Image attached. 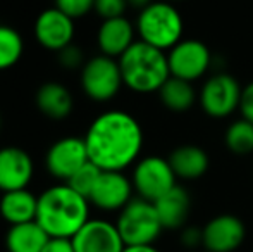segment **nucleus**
Wrapping results in <instances>:
<instances>
[{
	"label": "nucleus",
	"mask_w": 253,
	"mask_h": 252,
	"mask_svg": "<svg viewBox=\"0 0 253 252\" xmlns=\"http://www.w3.org/2000/svg\"><path fill=\"white\" fill-rule=\"evenodd\" d=\"M203 232V249L207 252H234L245 242V223L234 214H219L212 218Z\"/></svg>",
	"instance_id": "11"
},
{
	"label": "nucleus",
	"mask_w": 253,
	"mask_h": 252,
	"mask_svg": "<svg viewBox=\"0 0 253 252\" xmlns=\"http://www.w3.org/2000/svg\"><path fill=\"white\" fill-rule=\"evenodd\" d=\"M164 230H181L188 221L191 199L183 187L176 185L166 195L153 202Z\"/></svg>",
	"instance_id": "17"
},
{
	"label": "nucleus",
	"mask_w": 253,
	"mask_h": 252,
	"mask_svg": "<svg viewBox=\"0 0 253 252\" xmlns=\"http://www.w3.org/2000/svg\"><path fill=\"white\" fill-rule=\"evenodd\" d=\"M57 59H59V64L66 69H78V67H83L84 61H83V50L78 49L76 45L71 44L69 47L62 49L60 52H57Z\"/></svg>",
	"instance_id": "28"
},
{
	"label": "nucleus",
	"mask_w": 253,
	"mask_h": 252,
	"mask_svg": "<svg viewBox=\"0 0 253 252\" xmlns=\"http://www.w3.org/2000/svg\"><path fill=\"white\" fill-rule=\"evenodd\" d=\"M167 2H172L174 3V2H183V0H167Z\"/></svg>",
	"instance_id": "34"
},
{
	"label": "nucleus",
	"mask_w": 253,
	"mask_h": 252,
	"mask_svg": "<svg viewBox=\"0 0 253 252\" xmlns=\"http://www.w3.org/2000/svg\"><path fill=\"white\" fill-rule=\"evenodd\" d=\"M90 219V201L67 183L53 185L38 195L37 223L50 239H73Z\"/></svg>",
	"instance_id": "2"
},
{
	"label": "nucleus",
	"mask_w": 253,
	"mask_h": 252,
	"mask_svg": "<svg viewBox=\"0 0 253 252\" xmlns=\"http://www.w3.org/2000/svg\"><path fill=\"white\" fill-rule=\"evenodd\" d=\"M226 145L233 154L248 155L253 152V123L238 119L226 131Z\"/></svg>",
	"instance_id": "24"
},
{
	"label": "nucleus",
	"mask_w": 253,
	"mask_h": 252,
	"mask_svg": "<svg viewBox=\"0 0 253 252\" xmlns=\"http://www.w3.org/2000/svg\"><path fill=\"white\" fill-rule=\"evenodd\" d=\"M133 182L123 171H102L88 201L100 211H121L133 201Z\"/></svg>",
	"instance_id": "13"
},
{
	"label": "nucleus",
	"mask_w": 253,
	"mask_h": 252,
	"mask_svg": "<svg viewBox=\"0 0 253 252\" xmlns=\"http://www.w3.org/2000/svg\"><path fill=\"white\" fill-rule=\"evenodd\" d=\"M48 240V233L35 219L10 226L5 235V247L9 252H42Z\"/></svg>",
	"instance_id": "21"
},
{
	"label": "nucleus",
	"mask_w": 253,
	"mask_h": 252,
	"mask_svg": "<svg viewBox=\"0 0 253 252\" xmlns=\"http://www.w3.org/2000/svg\"><path fill=\"white\" fill-rule=\"evenodd\" d=\"M159 97L164 107L169 111L186 112L193 107L195 101H197V92H195L191 81L170 76L159 90Z\"/></svg>",
	"instance_id": "22"
},
{
	"label": "nucleus",
	"mask_w": 253,
	"mask_h": 252,
	"mask_svg": "<svg viewBox=\"0 0 253 252\" xmlns=\"http://www.w3.org/2000/svg\"><path fill=\"white\" fill-rule=\"evenodd\" d=\"M95 0H55V7L73 19L86 16L93 10Z\"/></svg>",
	"instance_id": "26"
},
{
	"label": "nucleus",
	"mask_w": 253,
	"mask_h": 252,
	"mask_svg": "<svg viewBox=\"0 0 253 252\" xmlns=\"http://www.w3.org/2000/svg\"><path fill=\"white\" fill-rule=\"evenodd\" d=\"M176 180L177 178L170 168L169 159L148 155V157L138 159L131 182L138 197L155 202L177 185Z\"/></svg>",
	"instance_id": "7"
},
{
	"label": "nucleus",
	"mask_w": 253,
	"mask_h": 252,
	"mask_svg": "<svg viewBox=\"0 0 253 252\" xmlns=\"http://www.w3.org/2000/svg\"><path fill=\"white\" fill-rule=\"evenodd\" d=\"M23 52L24 42L19 31L7 24H0V71L16 66L23 57Z\"/></svg>",
	"instance_id": "23"
},
{
	"label": "nucleus",
	"mask_w": 253,
	"mask_h": 252,
	"mask_svg": "<svg viewBox=\"0 0 253 252\" xmlns=\"http://www.w3.org/2000/svg\"><path fill=\"white\" fill-rule=\"evenodd\" d=\"M152 2H155V0H127V3H129L131 7H136V9H145L147 5H150Z\"/></svg>",
	"instance_id": "33"
},
{
	"label": "nucleus",
	"mask_w": 253,
	"mask_h": 252,
	"mask_svg": "<svg viewBox=\"0 0 253 252\" xmlns=\"http://www.w3.org/2000/svg\"><path fill=\"white\" fill-rule=\"evenodd\" d=\"M117 61L124 85L138 94L159 92L170 78L166 52L141 40L134 42Z\"/></svg>",
	"instance_id": "3"
},
{
	"label": "nucleus",
	"mask_w": 253,
	"mask_h": 252,
	"mask_svg": "<svg viewBox=\"0 0 253 252\" xmlns=\"http://www.w3.org/2000/svg\"><path fill=\"white\" fill-rule=\"evenodd\" d=\"M0 125H2V121H0Z\"/></svg>",
	"instance_id": "35"
},
{
	"label": "nucleus",
	"mask_w": 253,
	"mask_h": 252,
	"mask_svg": "<svg viewBox=\"0 0 253 252\" xmlns=\"http://www.w3.org/2000/svg\"><path fill=\"white\" fill-rule=\"evenodd\" d=\"M170 76L181 78L186 81H197L209 71L212 62V54L203 42L190 38L181 40L167 52Z\"/></svg>",
	"instance_id": "10"
},
{
	"label": "nucleus",
	"mask_w": 253,
	"mask_h": 252,
	"mask_svg": "<svg viewBox=\"0 0 253 252\" xmlns=\"http://www.w3.org/2000/svg\"><path fill=\"white\" fill-rule=\"evenodd\" d=\"M88 157L102 171H124L138 162L143 130L124 111H107L91 121L84 135Z\"/></svg>",
	"instance_id": "1"
},
{
	"label": "nucleus",
	"mask_w": 253,
	"mask_h": 252,
	"mask_svg": "<svg viewBox=\"0 0 253 252\" xmlns=\"http://www.w3.org/2000/svg\"><path fill=\"white\" fill-rule=\"evenodd\" d=\"M102 175V169L98 166H95L93 162H86L81 169H78L73 176H71L69 182H66L71 189H74L78 194L84 195V197H90V194L93 192L95 185H97L98 178Z\"/></svg>",
	"instance_id": "25"
},
{
	"label": "nucleus",
	"mask_w": 253,
	"mask_h": 252,
	"mask_svg": "<svg viewBox=\"0 0 253 252\" xmlns=\"http://www.w3.org/2000/svg\"><path fill=\"white\" fill-rule=\"evenodd\" d=\"M124 85L119 61L109 55H95L81 67V88L95 102H109Z\"/></svg>",
	"instance_id": "6"
},
{
	"label": "nucleus",
	"mask_w": 253,
	"mask_h": 252,
	"mask_svg": "<svg viewBox=\"0 0 253 252\" xmlns=\"http://www.w3.org/2000/svg\"><path fill=\"white\" fill-rule=\"evenodd\" d=\"M42 252H76L71 239H50Z\"/></svg>",
	"instance_id": "31"
},
{
	"label": "nucleus",
	"mask_w": 253,
	"mask_h": 252,
	"mask_svg": "<svg viewBox=\"0 0 253 252\" xmlns=\"http://www.w3.org/2000/svg\"><path fill=\"white\" fill-rule=\"evenodd\" d=\"M136 26L124 16L102 21L97 33L98 49L103 55L119 59L134 44Z\"/></svg>",
	"instance_id": "16"
},
{
	"label": "nucleus",
	"mask_w": 253,
	"mask_h": 252,
	"mask_svg": "<svg viewBox=\"0 0 253 252\" xmlns=\"http://www.w3.org/2000/svg\"><path fill=\"white\" fill-rule=\"evenodd\" d=\"M167 159L176 178L186 182L202 178L210 164L207 152L198 145H179L170 152Z\"/></svg>",
	"instance_id": "18"
},
{
	"label": "nucleus",
	"mask_w": 253,
	"mask_h": 252,
	"mask_svg": "<svg viewBox=\"0 0 253 252\" xmlns=\"http://www.w3.org/2000/svg\"><path fill=\"white\" fill-rule=\"evenodd\" d=\"M127 5H129L127 0H95L93 10L105 21L124 16Z\"/></svg>",
	"instance_id": "27"
},
{
	"label": "nucleus",
	"mask_w": 253,
	"mask_h": 252,
	"mask_svg": "<svg viewBox=\"0 0 253 252\" xmlns=\"http://www.w3.org/2000/svg\"><path fill=\"white\" fill-rule=\"evenodd\" d=\"M38 211V197L28 189L5 192L0 197V216L12 225L35 221Z\"/></svg>",
	"instance_id": "20"
},
{
	"label": "nucleus",
	"mask_w": 253,
	"mask_h": 252,
	"mask_svg": "<svg viewBox=\"0 0 253 252\" xmlns=\"http://www.w3.org/2000/svg\"><path fill=\"white\" fill-rule=\"evenodd\" d=\"M71 240L76 252H123L126 247L116 223L107 219H88Z\"/></svg>",
	"instance_id": "14"
},
{
	"label": "nucleus",
	"mask_w": 253,
	"mask_h": 252,
	"mask_svg": "<svg viewBox=\"0 0 253 252\" xmlns=\"http://www.w3.org/2000/svg\"><path fill=\"white\" fill-rule=\"evenodd\" d=\"M181 244L190 251H195L200 246L203 247L202 228H197V226H186V228H183V232H181Z\"/></svg>",
	"instance_id": "29"
},
{
	"label": "nucleus",
	"mask_w": 253,
	"mask_h": 252,
	"mask_svg": "<svg viewBox=\"0 0 253 252\" xmlns=\"http://www.w3.org/2000/svg\"><path fill=\"white\" fill-rule=\"evenodd\" d=\"M90 162L84 138L64 137L48 147L45 155V168L53 178L60 182H69L71 176Z\"/></svg>",
	"instance_id": "9"
},
{
	"label": "nucleus",
	"mask_w": 253,
	"mask_h": 252,
	"mask_svg": "<svg viewBox=\"0 0 253 252\" xmlns=\"http://www.w3.org/2000/svg\"><path fill=\"white\" fill-rule=\"evenodd\" d=\"M240 111L243 119L253 123V81L243 87L241 92V101H240Z\"/></svg>",
	"instance_id": "30"
},
{
	"label": "nucleus",
	"mask_w": 253,
	"mask_h": 252,
	"mask_svg": "<svg viewBox=\"0 0 253 252\" xmlns=\"http://www.w3.org/2000/svg\"><path fill=\"white\" fill-rule=\"evenodd\" d=\"M35 102L42 114L50 119H64L73 112L74 101L69 88L57 81H47L37 90Z\"/></svg>",
	"instance_id": "19"
},
{
	"label": "nucleus",
	"mask_w": 253,
	"mask_h": 252,
	"mask_svg": "<svg viewBox=\"0 0 253 252\" xmlns=\"http://www.w3.org/2000/svg\"><path fill=\"white\" fill-rule=\"evenodd\" d=\"M241 85L234 76L227 73H219L210 76L200 90V105L210 118H227L236 109H240Z\"/></svg>",
	"instance_id": "8"
},
{
	"label": "nucleus",
	"mask_w": 253,
	"mask_h": 252,
	"mask_svg": "<svg viewBox=\"0 0 253 252\" xmlns=\"http://www.w3.org/2000/svg\"><path fill=\"white\" fill-rule=\"evenodd\" d=\"M116 226L126 246H153L164 230L155 204L141 197L121 209Z\"/></svg>",
	"instance_id": "5"
},
{
	"label": "nucleus",
	"mask_w": 253,
	"mask_h": 252,
	"mask_svg": "<svg viewBox=\"0 0 253 252\" xmlns=\"http://www.w3.org/2000/svg\"><path fill=\"white\" fill-rule=\"evenodd\" d=\"M205 252H207V251H205Z\"/></svg>",
	"instance_id": "36"
},
{
	"label": "nucleus",
	"mask_w": 253,
	"mask_h": 252,
	"mask_svg": "<svg viewBox=\"0 0 253 252\" xmlns=\"http://www.w3.org/2000/svg\"><path fill=\"white\" fill-rule=\"evenodd\" d=\"M184 23L172 2L155 0L140 10L136 19V33L141 42L169 52L183 40Z\"/></svg>",
	"instance_id": "4"
},
{
	"label": "nucleus",
	"mask_w": 253,
	"mask_h": 252,
	"mask_svg": "<svg viewBox=\"0 0 253 252\" xmlns=\"http://www.w3.org/2000/svg\"><path fill=\"white\" fill-rule=\"evenodd\" d=\"M123 252H160L155 246H126Z\"/></svg>",
	"instance_id": "32"
},
{
	"label": "nucleus",
	"mask_w": 253,
	"mask_h": 252,
	"mask_svg": "<svg viewBox=\"0 0 253 252\" xmlns=\"http://www.w3.org/2000/svg\"><path fill=\"white\" fill-rule=\"evenodd\" d=\"M33 159L21 147L0 149V192L28 189L33 178Z\"/></svg>",
	"instance_id": "15"
},
{
	"label": "nucleus",
	"mask_w": 253,
	"mask_h": 252,
	"mask_svg": "<svg viewBox=\"0 0 253 252\" xmlns=\"http://www.w3.org/2000/svg\"><path fill=\"white\" fill-rule=\"evenodd\" d=\"M35 38L47 50L60 52L73 44L74 19L55 5L45 9L35 21Z\"/></svg>",
	"instance_id": "12"
}]
</instances>
